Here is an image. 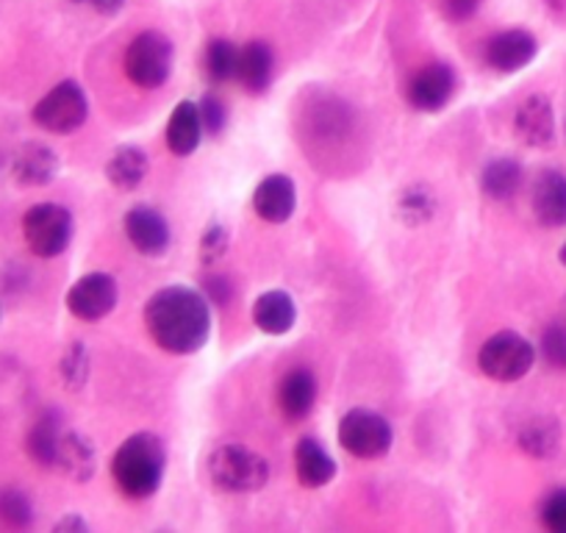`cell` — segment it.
Here are the masks:
<instances>
[{"label":"cell","mask_w":566,"mask_h":533,"mask_svg":"<svg viewBox=\"0 0 566 533\" xmlns=\"http://www.w3.org/2000/svg\"><path fill=\"white\" fill-rule=\"evenodd\" d=\"M62 378L70 389H81L90 378V356H86L84 345H70L67 353L62 356Z\"/></svg>","instance_id":"f546056e"},{"label":"cell","mask_w":566,"mask_h":533,"mask_svg":"<svg viewBox=\"0 0 566 533\" xmlns=\"http://www.w3.org/2000/svg\"><path fill=\"white\" fill-rule=\"evenodd\" d=\"M339 445L356 459H380L391 448V426L375 411L353 409L339 422Z\"/></svg>","instance_id":"ba28073f"},{"label":"cell","mask_w":566,"mask_h":533,"mask_svg":"<svg viewBox=\"0 0 566 533\" xmlns=\"http://www.w3.org/2000/svg\"><path fill=\"white\" fill-rule=\"evenodd\" d=\"M542 520L553 533H566V489H558L544 500Z\"/></svg>","instance_id":"d6a6232c"},{"label":"cell","mask_w":566,"mask_h":533,"mask_svg":"<svg viewBox=\"0 0 566 533\" xmlns=\"http://www.w3.org/2000/svg\"><path fill=\"white\" fill-rule=\"evenodd\" d=\"M172 42L161 31H142L125 51V75L139 90H159L172 73Z\"/></svg>","instance_id":"277c9868"},{"label":"cell","mask_w":566,"mask_h":533,"mask_svg":"<svg viewBox=\"0 0 566 533\" xmlns=\"http://www.w3.org/2000/svg\"><path fill=\"white\" fill-rule=\"evenodd\" d=\"M455 92V73L448 64H424L408 81V103L419 112H439Z\"/></svg>","instance_id":"30bf717a"},{"label":"cell","mask_w":566,"mask_h":533,"mask_svg":"<svg viewBox=\"0 0 566 533\" xmlns=\"http://www.w3.org/2000/svg\"><path fill=\"white\" fill-rule=\"evenodd\" d=\"M0 520L14 527L31 525V520H34V505H31L29 494L14 487L0 489Z\"/></svg>","instance_id":"f1b7e54d"},{"label":"cell","mask_w":566,"mask_h":533,"mask_svg":"<svg viewBox=\"0 0 566 533\" xmlns=\"http://www.w3.org/2000/svg\"><path fill=\"white\" fill-rule=\"evenodd\" d=\"M514 130L516 137L522 139L531 148H547L555 139V114L553 103L544 95H531L520 108H516L514 117Z\"/></svg>","instance_id":"5bb4252c"},{"label":"cell","mask_w":566,"mask_h":533,"mask_svg":"<svg viewBox=\"0 0 566 533\" xmlns=\"http://www.w3.org/2000/svg\"><path fill=\"white\" fill-rule=\"evenodd\" d=\"M314 400H317V380H314L312 369L297 367L286 373L281 389H277V404H281L283 415L290 420H303L314 409Z\"/></svg>","instance_id":"ac0fdd59"},{"label":"cell","mask_w":566,"mask_h":533,"mask_svg":"<svg viewBox=\"0 0 566 533\" xmlns=\"http://www.w3.org/2000/svg\"><path fill=\"white\" fill-rule=\"evenodd\" d=\"M533 211L542 226H566V176L555 170L538 176L536 187H533Z\"/></svg>","instance_id":"e0dca14e"},{"label":"cell","mask_w":566,"mask_h":533,"mask_svg":"<svg viewBox=\"0 0 566 533\" xmlns=\"http://www.w3.org/2000/svg\"><path fill=\"white\" fill-rule=\"evenodd\" d=\"M295 320H297L295 301H292L290 292H283V290L264 292L253 306V323L270 336H281L286 334V331H292Z\"/></svg>","instance_id":"d6986e66"},{"label":"cell","mask_w":566,"mask_h":533,"mask_svg":"<svg viewBox=\"0 0 566 533\" xmlns=\"http://www.w3.org/2000/svg\"><path fill=\"white\" fill-rule=\"evenodd\" d=\"M295 470L303 487L319 489L325 483L334 481L336 464L331 459L328 450L317 442V439H303L295 450Z\"/></svg>","instance_id":"44dd1931"},{"label":"cell","mask_w":566,"mask_h":533,"mask_svg":"<svg viewBox=\"0 0 566 533\" xmlns=\"http://www.w3.org/2000/svg\"><path fill=\"white\" fill-rule=\"evenodd\" d=\"M53 467H59L73 481H90L95 475V448L78 433H62Z\"/></svg>","instance_id":"7402d4cb"},{"label":"cell","mask_w":566,"mask_h":533,"mask_svg":"<svg viewBox=\"0 0 566 533\" xmlns=\"http://www.w3.org/2000/svg\"><path fill=\"white\" fill-rule=\"evenodd\" d=\"M200 137H203V119L198 103L181 101L167 123V148L176 156H189L198 150Z\"/></svg>","instance_id":"ffe728a7"},{"label":"cell","mask_w":566,"mask_h":533,"mask_svg":"<svg viewBox=\"0 0 566 533\" xmlns=\"http://www.w3.org/2000/svg\"><path fill=\"white\" fill-rule=\"evenodd\" d=\"M437 211V198L431 195V189L424 187H411L402 192L400 203H397V215L408 222V226H422L428 222Z\"/></svg>","instance_id":"83f0119b"},{"label":"cell","mask_w":566,"mask_h":533,"mask_svg":"<svg viewBox=\"0 0 566 533\" xmlns=\"http://www.w3.org/2000/svg\"><path fill=\"white\" fill-rule=\"evenodd\" d=\"M272 73H275V56H272L266 42H248L239 48L237 59V79L244 92L250 95H261L266 86L272 84Z\"/></svg>","instance_id":"2e32d148"},{"label":"cell","mask_w":566,"mask_h":533,"mask_svg":"<svg viewBox=\"0 0 566 533\" xmlns=\"http://www.w3.org/2000/svg\"><path fill=\"white\" fill-rule=\"evenodd\" d=\"M125 233L142 255H161L170 248V226L148 206H136L125 215Z\"/></svg>","instance_id":"7c38bea8"},{"label":"cell","mask_w":566,"mask_h":533,"mask_svg":"<svg viewBox=\"0 0 566 533\" xmlns=\"http://www.w3.org/2000/svg\"><path fill=\"white\" fill-rule=\"evenodd\" d=\"M533 362H536V351L525 336L514 334V331H500L478 353V367L483 375L500 384H514V380L525 378L531 373Z\"/></svg>","instance_id":"5b68a950"},{"label":"cell","mask_w":566,"mask_h":533,"mask_svg":"<svg viewBox=\"0 0 566 533\" xmlns=\"http://www.w3.org/2000/svg\"><path fill=\"white\" fill-rule=\"evenodd\" d=\"M198 108H200V119H203V130H209V134H220V130L226 128V106H222V101H217L214 95H206Z\"/></svg>","instance_id":"836d02e7"},{"label":"cell","mask_w":566,"mask_h":533,"mask_svg":"<svg viewBox=\"0 0 566 533\" xmlns=\"http://www.w3.org/2000/svg\"><path fill=\"white\" fill-rule=\"evenodd\" d=\"M59 173V156L42 143H25L14 154L12 176L20 187H48Z\"/></svg>","instance_id":"9a60e30c"},{"label":"cell","mask_w":566,"mask_h":533,"mask_svg":"<svg viewBox=\"0 0 566 533\" xmlns=\"http://www.w3.org/2000/svg\"><path fill=\"white\" fill-rule=\"evenodd\" d=\"M522 187V167L514 159H494L492 165H486L481 176V189L483 195H489L492 200H509L520 192Z\"/></svg>","instance_id":"cb8c5ba5"},{"label":"cell","mask_w":566,"mask_h":533,"mask_svg":"<svg viewBox=\"0 0 566 533\" xmlns=\"http://www.w3.org/2000/svg\"><path fill=\"white\" fill-rule=\"evenodd\" d=\"M560 431L555 420H531L520 433V448L536 459H547L558 450Z\"/></svg>","instance_id":"484cf974"},{"label":"cell","mask_w":566,"mask_h":533,"mask_svg":"<svg viewBox=\"0 0 566 533\" xmlns=\"http://www.w3.org/2000/svg\"><path fill=\"white\" fill-rule=\"evenodd\" d=\"M538 42L536 36L527 34V31H503V34L492 36L486 42V62L489 67H494L497 73H520L522 67L536 59Z\"/></svg>","instance_id":"8fae6325"},{"label":"cell","mask_w":566,"mask_h":533,"mask_svg":"<svg viewBox=\"0 0 566 533\" xmlns=\"http://www.w3.org/2000/svg\"><path fill=\"white\" fill-rule=\"evenodd\" d=\"M148 176V156L145 150L136 148V145H123V148L114 150V156L106 165V178L123 192L139 187Z\"/></svg>","instance_id":"603a6c76"},{"label":"cell","mask_w":566,"mask_h":533,"mask_svg":"<svg viewBox=\"0 0 566 533\" xmlns=\"http://www.w3.org/2000/svg\"><path fill=\"white\" fill-rule=\"evenodd\" d=\"M448 9H450V14H453V18L464 20V18H470L472 12H475L478 0H448Z\"/></svg>","instance_id":"8d00e7d4"},{"label":"cell","mask_w":566,"mask_h":533,"mask_svg":"<svg viewBox=\"0 0 566 533\" xmlns=\"http://www.w3.org/2000/svg\"><path fill=\"white\" fill-rule=\"evenodd\" d=\"M90 101L75 81H62L34 106V123L51 134H73L86 123Z\"/></svg>","instance_id":"52a82bcc"},{"label":"cell","mask_w":566,"mask_h":533,"mask_svg":"<svg viewBox=\"0 0 566 533\" xmlns=\"http://www.w3.org/2000/svg\"><path fill=\"white\" fill-rule=\"evenodd\" d=\"M73 3H81V7H92L97 14H117L119 9L125 7V0H73Z\"/></svg>","instance_id":"d590c367"},{"label":"cell","mask_w":566,"mask_h":533,"mask_svg":"<svg viewBox=\"0 0 566 533\" xmlns=\"http://www.w3.org/2000/svg\"><path fill=\"white\" fill-rule=\"evenodd\" d=\"M62 426H59L56 417H42L29 433V453L36 464L53 467L56 464V450L59 439H62Z\"/></svg>","instance_id":"d4e9b609"},{"label":"cell","mask_w":566,"mask_h":533,"mask_svg":"<svg viewBox=\"0 0 566 533\" xmlns=\"http://www.w3.org/2000/svg\"><path fill=\"white\" fill-rule=\"evenodd\" d=\"M560 261H564V266H566V244H564V248H560Z\"/></svg>","instance_id":"f35d334b"},{"label":"cell","mask_w":566,"mask_h":533,"mask_svg":"<svg viewBox=\"0 0 566 533\" xmlns=\"http://www.w3.org/2000/svg\"><path fill=\"white\" fill-rule=\"evenodd\" d=\"M117 306V281L106 273H90L67 292V309L84 323H97Z\"/></svg>","instance_id":"9c48e42d"},{"label":"cell","mask_w":566,"mask_h":533,"mask_svg":"<svg viewBox=\"0 0 566 533\" xmlns=\"http://www.w3.org/2000/svg\"><path fill=\"white\" fill-rule=\"evenodd\" d=\"M295 206H297L295 184H292L290 176H281V173L266 176L253 192L255 215H259L264 222H272V226L290 220V217L295 215Z\"/></svg>","instance_id":"4fadbf2b"},{"label":"cell","mask_w":566,"mask_h":533,"mask_svg":"<svg viewBox=\"0 0 566 533\" xmlns=\"http://www.w3.org/2000/svg\"><path fill=\"white\" fill-rule=\"evenodd\" d=\"M226 250H228L226 226H220V222H211V226L206 228L203 239H200V261H203L206 266H214L217 261L226 255Z\"/></svg>","instance_id":"4dcf8cb0"},{"label":"cell","mask_w":566,"mask_h":533,"mask_svg":"<svg viewBox=\"0 0 566 533\" xmlns=\"http://www.w3.org/2000/svg\"><path fill=\"white\" fill-rule=\"evenodd\" d=\"M167 450L156 433H134L119 445L112 461V475L117 481L119 492L128 498L142 500L159 489L161 478H165Z\"/></svg>","instance_id":"7a4b0ae2"},{"label":"cell","mask_w":566,"mask_h":533,"mask_svg":"<svg viewBox=\"0 0 566 533\" xmlns=\"http://www.w3.org/2000/svg\"><path fill=\"white\" fill-rule=\"evenodd\" d=\"M560 323H564V325H566V306H564V317H560Z\"/></svg>","instance_id":"ab89813d"},{"label":"cell","mask_w":566,"mask_h":533,"mask_svg":"<svg viewBox=\"0 0 566 533\" xmlns=\"http://www.w3.org/2000/svg\"><path fill=\"white\" fill-rule=\"evenodd\" d=\"M145 325L167 353H195L211 334L209 301L192 286H165L145 306Z\"/></svg>","instance_id":"6da1fadb"},{"label":"cell","mask_w":566,"mask_h":533,"mask_svg":"<svg viewBox=\"0 0 566 533\" xmlns=\"http://www.w3.org/2000/svg\"><path fill=\"white\" fill-rule=\"evenodd\" d=\"M23 237L31 253L40 259H53V255L64 253L73 239V215L56 203L34 206L23 217Z\"/></svg>","instance_id":"8992f818"},{"label":"cell","mask_w":566,"mask_h":533,"mask_svg":"<svg viewBox=\"0 0 566 533\" xmlns=\"http://www.w3.org/2000/svg\"><path fill=\"white\" fill-rule=\"evenodd\" d=\"M203 286L206 295H209L217 306H226V303L231 301V281H228L226 275H209V279L203 281Z\"/></svg>","instance_id":"e575fe53"},{"label":"cell","mask_w":566,"mask_h":533,"mask_svg":"<svg viewBox=\"0 0 566 533\" xmlns=\"http://www.w3.org/2000/svg\"><path fill=\"white\" fill-rule=\"evenodd\" d=\"M542 353L553 367H566V325L555 323L544 331Z\"/></svg>","instance_id":"1f68e13d"},{"label":"cell","mask_w":566,"mask_h":533,"mask_svg":"<svg viewBox=\"0 0 566 533\" xmlns=\"http://www.w3.org/2000/svg\"><path fill=\"white\" fill-rule=\"evenodd\" d=\"M237 59L239 48L228 40H211L206 48V73L214 84H226V81L237 79Z\"/></svg>","instance_id":"4316f807"},{"label":"cell","mask_w":566,"mask_h":533,"mask_svg":"<svg viewBox=\"0 0 566 533\" xmlns=\"http://www.w3.org/2000/svg\"><path fill=\"white\" fill-rule=\"evenodd\" d=\"M56 531H78V533H84L86 531V522L81 520V516L70 514V516H64L62 522H56Z\"/></svg>","instance_id":"74e56055"},{"label":"cell","mask_w":566,"mask_h":533,"mask_svg":"<svg viewBox=\"0 0 566 533\" xmlns=\"http://www.w3.org/2000/svg\"><path fill=\"white\" fill-rule=\"evenodd\" d=\"M209 478L222 492H259L270 481V464L242 445H220L209 456Z\"/></svg>","instance_id":"3957f363"}]
</instances>
